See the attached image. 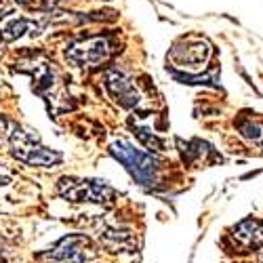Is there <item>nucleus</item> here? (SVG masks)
Segmentation results:
<instances>
[{
    "label": "nucleus",
    "mask_w": 263,
    "mask_h": 263,
    "mask_svg": "<svg viewBox=\"0 0 263 263\" xmlns=\"http://www.w3.org/2000/svg\"><path fill=\"white\" fill-rule=\"evenodd\" d=\"M9 147H11L13 158H17L24 164H30V166L53 168V166L61 164V160H63V154L42 145L40 139L32 130H26L21 126H13V130L9 133Z\"/></svg>",
    "instance_id": "1"
},
{
    "label": "nucleus",
    "mask_w": 263,
    "mask_h": 263,
    "mask_svg": "<svg viewBox=\"0 0 263 263\" xmlns=\"http://www.w3.org/2000/svg\"><path fill=\"white\" fill-rule=\"evenodd\" d=\"M109 154H112L120 164H124V168L133 175V179L139 185L152 187L156 183L160 160L156 156H152V152H141V149L133 147L128 141L118 139L109 145Z\"/></svg>",
    "instance_id": "2"
},
{
    "label": "nucleus",
    "mask_w": 263,
    "mask_h": 263,
    "mask_svg": "<svg viewBox=\"0 0 263 263\" xmlns=\"http://www.w3.org/2000/svg\"><path fill=\"white\" fill-rule=\"evenodd\" d=\"M57 194L68 202H91L109 206L116 198V190L99 179H80V177H61L57 181Z\"/></svg>",
    "instance_id": "3"
},
{
    "label": "nucleus",
    "mask_w": 263,
    "mask_h": 263,
    "mask_svg": "<svg viewBox=\"0 0 263 263\" xmlns=\"http://www.w3.org/2000/svg\"><path fill=\"white\" fill-rule=\"evenodd\" d=\"M99 251L93 245V240L84 234H68L61 240L47 249L45 253H40L38 259L47 263H89L97 259Z\"/></svg>",
    "instance_id": "4"
},
{
    "label": "nucleus",
    "mask_w": 263,
    "mask_h": 263,
    "mask_svg": "<svg viewBox=\"0 0 263 263\" xmlns=\"http://www.w3.org/2000/svg\"><path fill=\"white\" fill-rule=\"evenodd\" d=\"M63 53L70 63L78 65V68L93 70L112 57L114 45L107 36H86V38H78L70 42Z\"/></svg>",
    "instance_id": "5"
},
{
    "label": "nucleus",
    "mask_w": 263,
    "mask_h": 263,
    "mask_svg": "<svg viewBox=\"0 0 263 263\" xmlns=\"http://www.w3.org/2000/svg\"><path fill=\"white\" fill-rule=\"evenodd\" d=\"M230 240L234 249H238V253H249L253 249L263 247V221L255 217L242 219L238 226L232 228Z\"/></svg>",
    "instance_id": "6"
},
{
    "label": "nucleus",
    "mask_w": 263,
    "mask_h": 263,
    "mask_svg": "<svg viewBox=\"0 0 263 263\" xmlns=\"http://www.w3.org/2000/svg\"><path fill=\"white\" fill-rule=\"evenodd\" d=\"M171 61L177 65V68H187V70H196L198 65L196 63H204L209 57V45L204 40H196L192 45V40H181V45H175L171 49Z\"/></svg>",
    "instance_id": "7"
},
{
    "label": "nucleus",
    "mask_w": 263,
    "mask_h": 263,
    "mask_svg": "<svg viewBox=\"0 0 263 263\" xmlns=\"http://www.w3.org/2000/svg\"><path fill=\"white\" fill-rule=\"evenodd\" d=\"M105 86L109 95H112L122 107H135L139 105V93L135 89V84L130 82L120 70H107L105 72Z\"/></svg>",
    "instance_id": "8"
},
{
    "label": "nucleus",
    "mask_w": 263,
    "mask_h": 263,
    "mask_svg": "<svg viewBox=\"0 0 263 263\" xmlns=\"http://www.w3.org/2000/svg\"><path fill=\"white\" fill-rule=\"evenodd\" d=\"M99 242L109 253H133L137 249L135 234L120 228H107L99 234Z\"/></svg>",
    "instance_id": "9"
},
{
    "label": "nucleus",
    "mask_w": 263,
    "mask_h": 263,
    "mask_svg": "<svg viewBox=\"0 0 263 263\" xmlns=\"http://www.w3.org/2000/svg\"><path fill=\"white\" fill-rule=\"evenodd\" d=\"M28 30H38V24H34V21H28V19H13L11 24H7L3 30H0V38H3V42H13L17 38H21Z\"/></svg>",
    "instance_id": "10"
},
{
    "label": "nucleus",
    "mask_w": 263,
    "mask_h": 263,
    "mask_svg": "<svg viewBox=\"0 0 263 263\" xmlns=\"http://www.w3.org/2000/svg\"><path fill=\"white\" fill-rule=\"evenodd\" d=\"M238 130H240V135H242L245 139H249L251 143L263 147V124L261 122L245 118V120L238 122Z\"/></svg>",
    "instance_id": "11"
},
{
    "label": "nucleus",
    "mask_w": 263,
    "mask_h": 263,
    "mask_svg": "<svg viewBox=\"0 0 263 263\" xmlns=\"http://www.w3.org/2000/svg\"><path fill=\"white\" fill-rule=\"evenodd\" d=\"M135 135H137V139H139L147 149H152V152H162V149H164V141H162L160 137H156V135H152L147 128H135Z\"/></svg>",
    "instance_id": "12"
},
{
    "label": "nucleus",
    "mask_w": 263,
    "mask_h": 263,
    "mask_svg": "<svg viewBox=\"0 0 263 263\" xmlns=\"http://www.w3.org/2000/svg\"><path fill=\"white\" fill-rule=\"evenodd\" d=\"M21 7L26 9H34V11H40V9H49V0H17Z\"/></svg>",
    "instance_id": "13"
},
{
    "label": "nucleus",
    "mask_w": 263,
    "mask_h": 263,
    "mask_svg": "<svg viewBox=\"0 0 263 263\" xmlns=\"http://www.w3.org/2000/svg\"><path fill=\"white\" fill-rule=\"evenodd\" d=\"M7 128H9V122H7V118H3V116H0V143H3V141L9 137Z\"/></svg>",
    "instance_id": "14"
},
{
    "label": "nucleus",
    "mask_w": 263,
    "mask_h": 263,
    "mask_svg": "<svg viewBox=\"0 0 263 263\" xmlns=\"http://www.w3.org/2000/svg\"><path fill=\"white\" fill-rule=\"evenodd\" d=\"M0 263H7V257H5V253H3V247H0Z\"/></svg>",
    "instance_id": "15"
},
{
    "label": "nucleus",
    "mask_w": 263,
    "mask_h": 263,
    "mask_svg": "<svg viewBox=\"0 0 263 263\" xmlns=\"http://www.w3.org/2000/svg\"><path fill=\"white\" fill-rule=\"evenodd\" d=\"M259 263H263V251L259 253Z\"/></svg>",
    "instance_id": "16"
}]
</instances>
